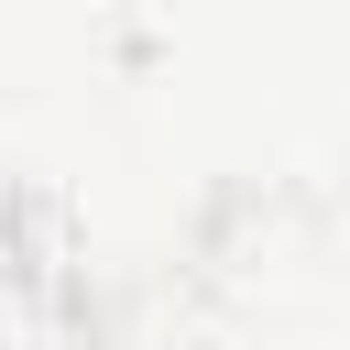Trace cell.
<instances>
[{
  "mask_svg": "<svg viewBox=\"0 0 350 350\" xmlns=\"http://www.w3.org/2000/svg\"><path fill=\"white\" fill-rule=\"evenodd\" d=\"M186 273H197V295H208L219 317H262V328H273V317H306V306L328 295L339 241H328V219H317L306 186L241 175V186L208 197V219H197V241H186Z\"/></svg>",
  "mask_w": 350,
  "mask_h": 350,
  "instance_id": "6da1fadb",
  "label": "cell"
}]
</instances>
